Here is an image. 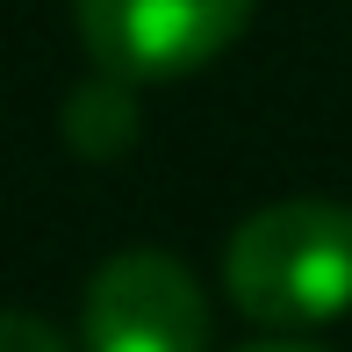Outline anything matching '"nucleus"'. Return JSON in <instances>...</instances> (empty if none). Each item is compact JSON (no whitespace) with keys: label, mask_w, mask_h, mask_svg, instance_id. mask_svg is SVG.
<instances>
[{"label":"nucleus","mask_w":352,"mask_h":352,"mask_svg":"<svg viewBox=\"0 0 352 352\" xmlns=\"http://www.w3.org/2000/svg\"><path fill=\"white\" fill-rule=\"evenodd\" d=\"M0 352H79V345L36 309H0Z\"/></svg>","instance_id":"39448f33"},{"label":"nucleus","mask_w":352,"mask_h":352,"mask_svg":"<svg viewBox=\"0 0 352 352\" xmlns=\"http://www.w3.org/2000/svg\"><path fill=\"white\" fill-rule=\"evenodd\" d=\"M252 8L259 0H72V22L101 72L158 87L216 65L252 29Z\"/></svg>","instance_id":"7ed1b4c3"},{"label":"nucleus","mask_w":352,"mask_h":352,"mask_svg":"<svg viewBox=\"0 0 352 352\" xmlns=\"http://www.w3.org/2000/svg\"><path fill=\"white\" fill-rule=\"evenodd\" d=\"M237 352H331V345H309L302 331H280V338H259V345H237Z\"/></svg>","instance_id":"423d86ee"},{"label":"nucleus","mask_w":352,"mask_h":352,"mask_svg":"<svg viewBox=\"0 0 352 352\" xmlns=\"http://www.w3.org/2000/svg\"><path fill=\"white\" fill-rule=\"evenodd\" d=\"M137 130H144L137 79L101 72V65L79 79L65 94V108H58V137H65V151H79L87 166H116V158L137 144Z\"/></svg>","instance_id":"20e7f679"},{"label":"nucleus","mask_w":352,"mask_h":352,"mask_svg":"<svg viewBox=\"0 0 352 352\" xmlns=\"http://www.w3.org/2000/svg\"><path fill=\"white\" fill-rule=\"evenodd\" d=\"M223 295L259 331H316L352 316V201L287 195L252 209L223 245Z\"/></svg>","instance_id":"f257e3e1"},{"label":"nucleus","mask_w":352,"mask_h":352,"mask_svg":"<svg viewBox=\"0 0 352 352\" xmlns=\"http://www.w3.org/2000/svg\"><path fill=\"white\" fill-rule=\"evenodd\" d=\"M209 287L158 245H122L87 274L79 352H209Z\"/></svg>","instance_id":"f03ea898"}]
</instances>
